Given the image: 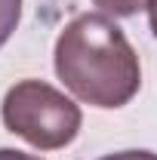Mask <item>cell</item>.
<instances>
[{
    "mask_svg": "<svg viewBox=\"0 0 157 160\" xmlns=\"http://www.w3.org/2000/svg\"><path fill=\"white\" fill-rule=\"evenodd\" d=\"M3 126L37 151H59L77 139L83 114L56 86L43 80H19L0 105Z\"/></svg>",
    "mask_w": 157,
    "mask_h": 160,
    "instance_id": "2",
    "label": "cell"
},
{
    "mask_svg": "<svg viewBox=\"0 0 157 160\" xmlns=\"http://www.w3.org/2000/svg\"><path fill=\"white\" fill-rule=\"evenodd\" d=\"M93 3H96L105 16H120V19L136 16L139 9L148 6V0H93Z\"/></svg>",
    "mask_w": 157,
    "mask_h": 160,
    "instance_id": "4",
    "label": "cell"
},
{
    "mask_svg": "<svg viewBox=\"0 0 157 160\" xmlns=\"http://www.w3.org/2000/svg\"><path fill=\"white\" fill-rule=\"evenodd\" d=\"M0 160H43V157L25 154V151H16V148H0Z\"/></svg>",
    "mask_w": 157,
    "mask_h": 160,
    "instance_id": "6",
    "label": "cell"
},
{
    "mask_svg": "<svg viewBox=\"0 0 157 160\" xmlns=\"http://www.w3.org/2000/svg\"><path fill=\"white\" fill-rule=\"evenodd\" d=\"M53 65L59 80L93 108H123L142 86V65L120 25L105 12L74 16L62 28Z\"/></svg>",
    "mask_w": 157,
    "mask_h": 160,
    "instance_id": "1",
    "label": "cell"
},
{
    "mask_svg": "<svg viewBox=\"0 0 157 160\" xmlns=\"http://www.w3.org/2000/svg\"><path fill=\"white\" fill-rule=\"evenodd\" d=\"M19 19H22V0H0V49L19 28Z\"/></svg>",
    "mask_w": 157,
    "mask_h": 160,
    "instance_id": "3",
    "label": "cell"
},
{
    "mask_svg": "<svg viewBox=\"0 0 157 160\" xmlns=\"http://www.w3.org/2000/svg\"><path fill=\"white\" fill-rule=\"evenodd\" d=\"M99 160H157L154 151H139V148H133V151H117V154H105V157Z\"/></svg>",
    "mask_w": 157,
    "mask_h": 160,
    "instance_id": "5",
    "label": "cell"
}]
</instances>
